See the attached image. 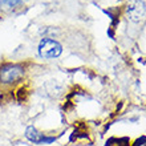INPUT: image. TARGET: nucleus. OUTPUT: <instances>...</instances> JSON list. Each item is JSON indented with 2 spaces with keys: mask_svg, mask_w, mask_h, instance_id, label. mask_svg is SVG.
<instances>
[{
  "mask_svg": "<svg viewBox=\"0 0 146 146\" xmlns=\"http://www.w3.org/2000/svg\"><path fill=\"white\" fill-rule=\"evenodd\" d=\"M24 76V68L19 64H5L0 68V82L13 84Z\"/></svg>",
  "mask_w": 146,
  "mask_h": 146,
  "instance_id": "f257e3e1",
  "label": "nucleus"
},
{
  "mask_svg": "<svg viewBox=\"0 0 146 146\" xmlns=\"http://www.w3.org/2000/svg\"><path fill=\"white\" fill-rule=\"evenodd\" d=\"M62 52L61 44L53 38H42L38 44V53L42 58L58 57Z\"/></svg>",
  "mask_w": 146,
  "mask_h": 146,
  "instance_id": "f03ea898",
  "label": "nucleus"
},
{
  "mask_svg": "<svg viewBox=\"0 0 146 146\" xmlns=\"http://www.w3.org/2000/svg\"><path fill=\"white\" fill-rule=\"evenodd\" d=\"M146 13V4L142 0H131L126 7V15L131 21H139Z\"/></svg>",
  "mask_w": 146,
  "mask_h": 146,
  "instance_id": "7ed1b4c3",
  "label": "nucleus"
},
{
  "mask_svg": "<svg viewBox=\"0 0 146 146\" xmlns=\"http://www.w3.org/2000/svg\"><path fill=\"white\" fill-rule=\"evenodd\" d=\"M25 135H27V138L33 143H49V142H52V141H54V138H48V137H45L44 134L38 133V131L36 130V127H33V126L27 127Z\"/></svg>",
  "mask_w": 146,
  "mask_h": 146,
  "instance_id": "20e7f679",
  "label": "nucleus"
},
{
  "mask_svg": "<svg viewBox=\"0 0 146 146\" xmlns=\"http://www.w3.org/2000/svg\"><path fill=\"white\" fill-rule=\"evenodd\" d=\"M70 141H73V142H77V143H81V141H84V143L86 142V145H88V143H90L89 134H86V131H85V130H81V129H77V130H74V133H73L72 137H70Z\"/></svg>",
  "mask_w": 146,
  "mask_h": 146,
  "instance_id": "39448f33",
  "label": "nucleus"
},
{
  "mask_svg": "<svg viewBox=\"0 0 146 146\" xmlns=\"http://www.w3.org/2000/svg\"><path fill=\"white\" fill-rule=\"evenodd\" d=\"M105 146H130V141L127 137H122V138H109L105 143Z\"/></svg>",
  "mask_w": 146,
  "mask_h": 146,
  "instance_id": "423d86ee",
  "label": "nucleus"
},
{
  "mask_svg": "<svg viewBox=\"0 0 146 146\" xmlns=\"http://www.w3.org/2000/svg\"><path fill=\"white\" fill-rule=\"evenodd\" d=\"M25 0H0V5L4 8H13L19 4H23Z\"/></svg>",
  "mask_w": 146,
  "mask_h": 146,
  "instance_id": "0eeeda50",
  "label": "nucleus"
},
{
  "mask_svg": "<svg viewBox=\"0 0 146 146\" xmlns=\"http://www.w3.org/2000/svg\"><path fill=\"white\" fill-rule=\"evenodd\" d=\"M131 146H146V137L145 135H142V137L137 138Z\"/></svg>",
  "mask_w": 146,
  "mask_h": 146,
  "instance_id": "6e6552de",
  "label": "nucleus"
}]
</instances>
